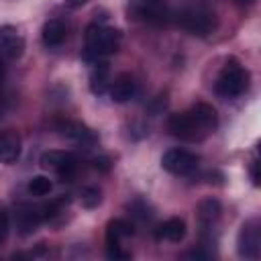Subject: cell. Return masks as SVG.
I'll list each match as a JSON object with an SVG mask.
<instances>
[{"instance_id":"cell-1","label":"cell","mask_w":261,"mask_h":261,"mask_svg":"<svg viewBox=\"0 0 261 261\" xmlns=\"http://www.w3.org/2000/svg\"><path fill=\"white\" fill-rule=\"evenodd\" d=\"M218 124L216 110L206 102H196L190 110L175 112L167 118V130L184 141H198Z\"/></svg>"},{"instance_id":"cell-2","label":"cell","mask_w":261,"mask_h":261,"mask_svg":"<svg viewBox=\"0 0 261 261\" xmlns=\"http://www.w3.org/2000/svg\"><path fill=\"white\" fill-rule=\"evenodd\" d=\"M120 41H122V35L118 29H110V27L94 22L86 29V55L84 57L88 61H94V59L112 55L118 51Z\"/></svg>"},{"instance_id":"cell-3","label":"cell","mask_w":261,"mask_h":261,"mask_svg":"<svg viewBox=\"0 0 261 261\" xmlns=\"http://www.w3.org/2000/svg\"><path fill=\"white\" fill-rule=\"evenodd\" d=\"M249 86V71L237 61L228 59L216 77V94L222 98H237Z\"/></svg>"},{"instance_id":"cell-4","label":"cell","mask_w":261,"mask_h":261,"mask_svg":"<svg viewBox=\"0 0 261 261\" xmlns=\"http://www.w3.org/2000/svg\"><path fill=\"white\" fill-rule=\"evenodd\" d=\"M171 20H175L184 31H188L192 35H198V37H206L216 29L214 12H210L208 8H202V6L184 8L177 14H173Z\"/></svg>"},{"instance_id":"cell-5","label":"cell","mask_w":261,"mask_h":261,"mask_svg":"<svg viewBox=\"0 0 261 261\" xmlns=\"http://www.w3.org/2000/svg\"><path fill=\"white\" fill-rule=\"evenodd\" d=\"M128 14L149 24H165L173 16L165 0H133L128 4Z\"/></svg>"},{"instance_id":"cell-6","label":"cell","mask_w":261,"mask_h":261,"mask_svg":"<svg viewBox=\"0 0 261 261\" xmlns=\"http://www.w3.org/2000/svg\"><path fill=\"white\" fill-rule=\"evenodd\" d=\"M198 155L186 151V149H169L161 157V167L173 175H190L198 169Z\"/></svg>"},{"instance_id":"cell-7","label":"cell","mask_w":261,"mask_h":261,"mask_svg":"<svg viewBox=\"0 0 261 261\" xmlns=\"http://www.w3.org/2000/svg\"><path fill=\"white\" fill-rule=\"evenodd\" d=\"M41 165L53 169L63 181L71 179L77 169V159L67 151H47L41 155Z\"/></svg>"},{"instance_id":"cell-8","label":"cell","mask_w":261,"mask_h":261,"mask_svg":"<svg viewBox=\"0 0 261 261\" xmlns=\"http://www.w3.org/2000/svg\"><path fill=\"white\" fill-rule=\"evenodd\" d=\"M237 249L239 255L245 259H255L261 249V230L257 220H249L241 226L239 239H237Z\"/></svg>"},{"instance_id":"cell-9","label":"cell","mask_w":261,"mask_h":261,"mask_svg":"<svg viewBox=\"0 0 261 261\" xmlns=\"http://www.w3.org/2000/svg\"><path fill=\"white\" fill-rule=\"evenodd\" d=\"M24 51V41L18 31L10 24L0 27V57L4 59H18Z\"/></svg>"},{"instance_id":"cell-10","label":"cell","mask_w":261,"mask_h":261,"mask_svg":"<svg viewBox=\"0 0 261 261\" xmlns=\"http://www.w3.org/2000/svg\"><path fill=\"white\" fill-rule=\"evenodd\" d=\"M14 220H16V228L20 234H31L43 222V214H41V208L37 206L20 204L14 212Z\"/></svg>"},{"instance_id":"cell-11","label":"cell","mask_w":261,"mask_h":261,"mask_svg":"<svg viewBox=\"0 0 261 261\" xmlns=\"http://www.w3.org/2000/svg\"><path fill=\"white\" fill-rule=\"evenodd\" d=\"M137 92V84L130 73H118L110 84V98L118 104L128 102Z\"/></svg>"},{"instance_id":"cell-12","label":"cell","mask_w":261,"mask_h":261,"mask_svg":"<svg viewBox=\"0 0 261 261\" xmlns=\"http://www.w3.org/2000/svg\"><path fill=\"white\" fill-rule=\"evenodd\" d=\"M155 237L159 241H169V243H179L184 237H186V222L184 218H167L165 222H161L157 228H155Z\"/></svg>"},{"instance_id":"cell-13","label":"cell","mask_w":261,"mask_h":261,"mask_svg":"<svg viewBox=\"0 0 261 261\" xmlns=\"http://www.w3.org/2000/svg\"><path fill=\"white\" fill-rule=\"evenodd\" d=\"M20 157V137L14 130L0 133V163H14Z\"/></svg>"},{"instance_id":"cell-14","label":"cell","mask_w":261,"mask_h":261,"mask_svg":"<svg viewBox=\"0 0 261 261\" xmlns=\"http://www.w3.org/2000/svg\"><path fill=\"white\" fill-rule=\"evenodd\" d=\"M92 65H94V69L90 73V90H92V94L102 96L110 86V69H108V63L100 61V59H94Z\"/></svg>"},{"instance_id":"cell-15","label":"cell","mask_w":261,"mask_h":261,"mask_svg":"<svg viewBox=\"0 0 261 261\" xmlns=\"http://www.w3.org/2000/svg\"><path fill=\"white\" fill-rule=\"evenodd\" d=\"M59 133L67 139H73L77 143H94L96 141V135L82 122H73V120H65V122H59L57 124Z\"/></svg>"},{"instance_id":"cell-16","label":"cell","mask_w":261,"mask_h":261,"mask_svg":"<svg viewBox=\"0 0 261 261\" xmlns=\"http://www.w3.org/2000/svg\"><path fill=\"white\" fill-rule=\"evenodd\" d=\"M135 232V226L124 218H114L106 224V247L118 245L120 239H126Z\"/></svg>"},{"instance_id":"cell-17","label":"cell","mask_w":261,"mask_h":261,"mask_svg":"<svg viewBox=\"0 0 261 261\" xmlns=\"http://www.w3.org/2000/svg\"><path fill=\"white\" fill-rule=\"evenodd\" d=\"M41 37H43V43H45L47 47H59V45L63 43V39H65V27H63V22L57 20V18L47 20V22L43 24Z\"/></svg>"},{"instance_id":"cell-18","label":"cell","mask_w":261,"mask_h":261,"mask_svg":"<svg viewBox=\"0 0 261 261\" xmlns=\"http://www.w3.org/2000/svg\"><path fill=\"white\" fill-rule=\"evenodd\" d=\"M220 202L216 200V198H206V200H202L200 204H198V220H200V224L202 226H208V224H212L218 216H220Z\"/></svg>"},{"instance_id":"cell-19","label":"cell","mask_w":261,"mask_h":261,"mask_svg":"<svg viewBox=\"0 0 261 261\" xmlns=\"http://www.w3.org/2000/svg\"><path fill=\"white\" fill-rule=\"evenodd\" d=\"M67 204H69V198L61 196V198H55V200H51L49 204L41 206V214H43V220H51V218L59 216Z\"/></svg>"},{"instance_id":"cell-20","label":"cell","mask_w":261,"mask_h":261,"mask_svg":"<svg viewBox=\"0 0 261 261\" xmlns=\"http://www.w3.org/2000/svg\"><path fill=\"white\" fill-rule=\"evenodd\" d=\"M51 188H53V184L47 175H35L29 179V192L33 196H47L51 192Z\"/></svg>"},{"instance_id":"cell-21","label":"cell","mask_w":261,"mask_h":261,"mask_svg":"<svg viewBox=\"0 0 261 261\" xmlns=\"http://www.w3.org/2000/svg\"><path fill=\"white\" fill-rule=\"evenodd\" d=\"M100 200H102V196H100V190L98 188H84L82 190V204L86 206V208H96L98 204H100Z\"/></svg>"},{"instance_id":"cell-22","label":"cell","mask_w":261,"mask_h":261,"mask_svg":"<svg viewBox=\"0 0 261 261\" xmlns=\"http://www.w3.org/2000/svg\"><path fill=\"white\" fill-rule=\"evenodd\" d=\"M92 165H94V169H98L100 173H108V171L112 169V159H110L108 155H98V157H94Z\"/></svg>"},{"instance_id":"cell-23","label":"cell","mask_w":261,"mask_h":261,"mask_svg":"<svg viewBox=\"0 0 261 261\" xmlns=\"http://www.w3.org/2000/svg\"><path fill=\"white\" fill-rule=\"evenodd\" d=\"M106 255H108V259H114V261H118V259H128V253H124V251L120 249V245L106 247Z\"/></svg>"},{"instance_id":"cell-24","label":"cell","mask_w":261,"mask_h":261,"mask_svg":"<svg viewBox=\"0 0 261 261\" xmlns=\"http://www.w3.org/2000/svg\"><path fill=\"white\" fill-rule=\"evenodd\" d=\"M8 234V214L4 208H0V243L6 239Z\"/></svg>"},{"instance_id":"cell-25","label":"cell","mask_w":261,"mask_h":261,"mask_svg":"<svg viewBox=\"0 0 261 261\" xmlns=\"http://www.w3.org/2000/svg\"><path fill=\"white\" fill-rule=\"evenodd\" d=\"M249 173H251V179L255 186H259V161H253L251 167H249Z\"/></svg>"},{"instance_id":"cell-26","label":"cell","mask_w":261,"mask_h":261,"mask_svg":"<svg viewBox=\"0 0 261 261\" xmlns=\"http://www.w3.org/2000/svg\"><path fill=\"white\" fill-rule=\"evenodd\" d=\"M186 257H192V259H202V257H210V253H204V251H192V253H188Z\"/></svg>"},{"instance_id":"cell-27","label":"cell","mask_w":261,"mask_h":261,"mask_svg":"<svg viewBox=\"0 0 261 261\" xmlns=\"http://www.w3.org/2000/svg\"><path fill=\"white\" fill-rule=\"evenodd\" d=\"M88 0H65V4L69 6V8H80V6H84Z\"/></svg>"},{"instance_id":"cell-28","label":"cell","mask_w":261,"mask_h":261,"mask_svg":"<svg viewBox=\"0 0 261 261\" xmlns=\"http://www.w3.org/2000/svg\"><path fill=\"white\" fill-rule=\"evenodd\" d=\"M4 75H6V69H4V57H0V88L4 84Z\"/></svg>"},{"instance_id":"cell-29","label":"cell","mask_w":261,"mask_h":261,"mask_svg":"<svg viewBox=\"0 0 261 261\" xmlns=\"http://www.w3.org/2000/svg\"><path fill=\"white\" fill-rule=\"evenodd\" d=\"M237 4H241V6H245V4H253V0H234Z\"/></svg>"},{"instance_id":"cell-30","label":"cell","mask_w":261,"mask_h":261,"mask_svg":"<svg viewBox=\"0 0 261 261\" xmlns=\"http://www.w3.org/2000/svg\"><path fill=\"white\" fill-rule=\"evenodd\" d=\"M0 116H2V106H0Z\"/></svg>"}]
</instances>
